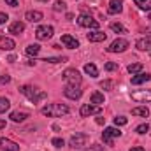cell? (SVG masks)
I'll return each mask as SVG.
<instances>
[{
	"instance_id": "obj_1",
	"label": "cell",
	"mask_w": 151,
	"mask_h": 151,
	"mask_svg": "<svg viewBox=\"0 0 151 151\" xmlns=\"http://www.w3.org/2000/svg\"><path fill=\"white\" fill-rule=\"evenodd\" d=\"M19 91L30 100V102H34V104H37L40 100H44L46 97H47V93L46 91H42V90H39L35 86H28V84H25V86H21L19 88Z\"/></svg>"
},
{
	"instance_id": "obj_2",
	"label": "cell",
	"mask_w": 151,
	"mask_h": 151,
	"mask_svg": "<svg viewBox=\"0 0 151 151\" xmlns=\"http://www.w3.org/2000/svg\"><path fill=\"white\" fill-rule=\"evenodd\" d=\"M69 111L70 109L65 104H49V106H46V107L40 109V113L44 114V116H47V118H60V116L69 114Z\"/></svg>"
},
{
	"instance_id": "obj_3",
	"label": "cell",
	"mask_w": 151,
	"mask_h": 151,
	"mask_svg": "<svg viewBox=\"0 0 151 151\" xmlns=\"http://www.w3.org/2000/svg\"><path fill=\"white\" fill-rule=\"evenodd\" d=\"M62 77H63V81H65L69 86H79L81 81H83L81 74H79L76 69H67V70L62 74Z\"/></svg>"
},
{
	"instance_id": "obj_4",
	"label": "cell",
	"mask_w": 151,
	"mask_h": 151,
	"mask_svg": "<svg viewBox=\"0 0 151 151\" xmlns=\"http://www.w3.org/2000/svg\"><path fill=\"white\" fill-rule=\"evenodd\" d=\"M116 137H121V130L118 127H107L104 132H102V141L107 144V146H113V139Z\"/></svg>"
},
{
	"instance_id": "obj_5",
	"label": "cell",
	"mask_w": 151,
	"mask_h": 151,
	"mask_svg": "<svg viewBox=\"0 0 151 151\" xmlns=\"http://www.w3.org/2000/svg\"><path fill=\"white\" fill-rule=\"evenodd\" d=\"M86 142H88V134H83V132H76L74 135L70 137V141H69V144L74 150H79V148L86 146Z\"/></svg>"
},
{
	"instance_id": "obj_6",
	"label": "cell",
	"mask_w": 151,
	"mask_h": 151,
	"mask_svg": "<svg viewBox=\"0 0 151 151\" xmlns=\"http://www.w3.org/2000/svg\"><path fill=\"white\" fill-rule=\"evenodd\" d=\"M77 25L84 27V28H95V30H99V27H100V23L97 19H93L91 16H88V14H81L77 18Z\"/></svg>"
},
{
	"instance_id": "obj_7",
	"label": "cell",
	"mask_w": 151,
	"mask_h": 151,
	"mask_svg": "<svg viewBox=\"0 0 151 151\" xmlns=\"http://www.w3.org/2000/svg\"><path fill=\"white\" fill-rule=\"evenodd\" d=\"M128 40L127 39H116L113 40L111 44H109V47H107V51L109 53H123V51H127L128 49Z\"/></svg>"
},
{
	"instance_id": "obj_8",
	"label": "cell",
	"mask_w": 151,
	"mask_h": 151,
	"mask_svg": "<svg viewBox=\"0 0 151 151\" xmlns=\"http://www.w3.org/2000/svg\"><path fill=\"white\" fill-rule=\"evenodd\" d=\"M130 97H132V100H135V102L148 104V102H151V90H135V91L130 93Z\"/></svg>"
},
{
	"instance_id": "obj_9",
	"label": "cell",
	"mask_w": 151,
	"mask_h": 151,
	"mask_svg": "<svg viewBox=\"0 0 151 151\" xmlns=\"http://www.w3.org/2000/svg\"><path fill=\"white\" fill-rule=\"evenodd\" d=\"M53 34H55V28L51 25H42V27H39L37 30H35L37 40H47V39L53 37Z\"/></svg>"
},
{
	"instance_id": "obj_10",
	"label": "cell",
	"mask_w": 151,
	"mask_h": 151,
	"mask_svg": "<svg viewBox=\"0 0 151 151\" xmlns=\"http://www.w3.org/2000/svg\"><path fill=\"white\" fill-rule=\"evenodd\" d=\"M79 113H81V116H83V118H88V116H91V114L100 116V113H102V107H100V106H95V104H83Z\"/></svg>"
},
{
	"instance_id": "obj_11",
	"label": "cell",
	"mask_w": 151,
	"mask_h": 151,
	"mask_svg": "<svg viewBox=\"0 0 151 151\" xmlns=\"http://www.w3.org/2000/svg\"><path fill=\"white\" fill-rule=\"evenodd\" d=\"M63 93H65V97L67 99H70V100H77V99H81V95H83V90L79 88V86H65V90H63Z\"/></svg>"
},
{
	"instance_id": "obj_12",
	"label": "cell",
	"mask_w": 151,
	"mask_h": 151,
	"mask_svg": "<svg viewBox=\"0 0 151 151\" xmlns=\"http://www.w3.org/2000/svg\"><path fill=\"white\" fill-rule=\"evenodd\" d=\"M62 44L65 46V47H69V49H77L79 47V40L72 35H69V34H65V35H62Z\"/></svg>"
},
{
	"instance_id": "obj_13",
	"label": "cell",
	"mask_w": 151,
	"mask_h": 151,
	"mask_svg": "<svg viewBox=\"0 0 151 151\" xmlns=\"http://www.w3.org/2000/svg\"><path fill=\"white\" fill-rule=\"evenodd\" d=\"M16 47V42L11 37H5V35H0V49L4 51H12Z\"/></svg>"
},
{
	"instance_id": "obj_14",
	"label": "cell",
	"mask_w": 151,
	"mask_h": 151,
	"mask_svg": "<svg viewBox=\"0 0 151 151\" xmlns=\"http://www.w3.org/2000/svg\"><path fill=\"white\" fill-rule=\"evenodd\" d=\"M0 150L2 151H19V146L16 144V142H12V141H9V139H0Z\"/></svg>"
},
{
	"instance_id": "obj_15",
	"label": "cell",
	"mask_w": 151,
	"mask_h": 151,
	"mask_svg": "<svg viewBox=\"0 0 151 151\" xmlns=\"http://www.w3.org/2000/svg\"><path fill=\"white\" fill-rule=\"evenodd\" d=\"M135 47H137L139 51H151V35L139 39V40L135 42Z\"/></svg>"
},
{
	"instance_id": "obj_16",
	"label": "cell",
	"mask_w": 151,
	"mask_h": 151,
	"mask_svg": "<svg viewBox=\"0 0 151 151\" xmlns=\"http://www.w3.org/2000/svg\"><path fill=\"white\" fill-rule=\"evenodd\" d=\"M121 11H123V0H111L109 2V7H107L109 14H119Z\"/></svg>"
},
{
	"instance_id": "obj_17",
	"label": "cell",
	"mask_w": 151,
	"mask_h": 151,
	"mask_svg": "<svg viewBox=\"0 0 151 151\" xmlns=\"http://www.w3.org/2000/svg\"><path fill=\"white\" fill-rule=\"evenodd\" d=\"M86 37H88L90 42H104V40L107 39V34H104V32H100V30H95V32H90Z\"/></svg>"
},
{
	"instance_id": "obj_18",
	"label": "cell",
	"mask_w": 151,
	"mask_h": 151,
	"mask_svg": "<svg viewBox=\"0 0 151 151\" xmlns=\"http://www.w3.org/2000/svg\"><path fill=\"white\" fill-rule=\"evenodd\" d=\"M42 18H44V14H42L40 11H28V12L25 14V19H28L30 23H39Z\"/></svg>"
},
{
	"instance_id": "obj_19",
	"label": "cell",
	"mask_w": 151,
	"mask_h": 151,
	"mask_svg": "<svg viewBox=\"0 0 151 151\" xmlns=\"http://www.w3.org/2000/svg\"><path fill=\"white\" fill-rule=\"evenodd\" d=\"M9 118H11L14 123H21V121H25V119L28 118V113H25V111H12Z\"/></svg>"
},
{
	"instance_id": "obj_20",
	"label": "cell",
	"mask_w": 151,
	"mask_h": 151,
	"mask_svg": "<svg viewBox=\"0 0 151 151\" xmlns=\"http://www.w3.org/2000/svg\"><path fill=\"white\" fill-rule=\"evenodd\" d=\"M150 79H151V74L141 72V74H137V76L132 77V84H142V83H146V81H150Z\"/></svg>"
},
{
	"instance_id": "obj_21",
	"label": "cell",
	"mask_w": 151,
	"mask_h": 151,
	"mask_svg": "<svg viewBox=\"0 0 151 151\" xmlns=\"http://www.w3.org/2000/svg\"><path fill=\"white\" fill-rule=\"evenodd\" d=\"M104 102H106L104 93H100V91H93V93H91V97H90V104L100 106V104H104Z\"/></svg>"
},
{
	"instance_id": "obj_22",
	"label": "cell",
	"mask_w": 151,
	"mask_h": 151,
	"mask_svg": "<svg viewBox=\"0 0 151 151\" xmlns=\"http://www.w3.org/2000/svg\"><path fill=\"white\" fill-rule=\"evenodd\" d=\"M23 30H25V23H23V21H14V23H11V27H9V32H11V34H16V35L21 34Z\"/></svg>"
},
{
	"instance_id": "obj_23",
	"label": "cell",
	"mask_w": 151,
	"mask_h": 151,
	"mask_svg": "<svg viewBox=\"0 0 151 151\" xmlns=\"http://www.w3.org/2000/svg\"><path fill=\"white\" fill-rule=\"evenodd\" d=\"M84 72L90 76V77H97V76H99V69H97L93 63H86V65H84Z\"/></svg>"
},
{
	"instance_id": "obj_24",
	"label": "cell",
	"mask_w": 151,
	"mask_h": 151,
	"mask_svg": "<svg viewBox=\"0 0 151 151\" xmlns=\"http://www.w3.org/2000/svg\"><path fill=\"white\" fill-rule=\"evenodd\" d=\"M132 114L134 116H141V118H148L150 116V111H148V107H134L132 109Z\"/></svg>"
},
{
	"instance_id": "obj_25",
	"label": "cell",
	"mask_w": 151,
	"mask_h": 151,
	"mask_svg": "<svg viewBox=\"0 0 151 151\" xmlns=\"http://www.w3.org/2000/svg\"><path fill=\"white\" fill-rule=\"evenodd\" d=\"M127 70H128V72H130L132 76L139 74V72L142 70V63H139V62H137V63H130V65L127 67Z\"/></svg>"
},
{
	"instance_id": "obj_26",
	"label": "cell",
	"mask_w": 151,
	"mask_h": 151,
	"mask_svg": "<svg viewBox=\"0 0 151 151\" xmlns=\"http://www.w3.org/2000/svg\"><path fill=\"white\" fill-rule=\"evenodd\" d=\"M27 55H30V56H37L39 51H40V46L39 44H30V46H27Z\"/></svg>"
},
{
	"instance_id": "obj_27",
	"label": "cell",
	"mask_w": 151,
	"mask_h": 151,
	"mask_svg": "<svg viewBox=\"0 0 151 151\" xmlns=\"http://www.w3.org/2000/svg\"><path fill=\"white\" fill-rule=\"evenodd\" d=\"M135 5L139 9H144V11H151V0H134Z\"/></svg>"
},
{
	"instance_id": "obj_28",
	"label": "cell",
	"mask_w": 151,
	"mask_h": 151,
	"mask_svg": "<svg viewBox=\"0 0 151 151\" xmlns=\"http://www.w3.org/2000/svg\"><path fill=\"white\" fill-rule=\"evenodd\" d=\"M9 107H11V102H9L5 97H0V114L5 113V111H9Z\"/></svg>"
},
{
	"instance_id": "obj_29",
	"label": "cell",
	"mask_w": 151,
	"mask_h": 151,
	"mask_svg": "<svg viewBox=\"0 0 151 151\" xmlns=\"http://www.w3.org/2000/svg\"><path fill=\"white\" fill-rule=\"evenodd\" d=\"M53 9H55L56 12H60V11H67V4H65L63 0H56L55 5H53Z\"/></svg>"
},
{
	"instance_id": "obj_30",
	"label": "cell",
	"mask_w": 151,
	"mask_h": 151,
	"mask_svg": "<svg viewBox=\"0 0 151 151\" xmlns=\"http://www.w3.org/2000/svg\"><path fill=\"white\" fill-rule=\"evenodd\" d=\"M67 58L65 56H51V58H44L42 62H46V63H60V62H65Z\"/></svg>"
},
{
	"instance_id": "obj_31",
	"label": "cell",
	"mask_w": 151,
	"mask_h": 151,
	"mask_svg": "<svg viewBox=\"0 0 151 151\" xmlns=\"http://www.w3.org/2000/svg\"><path fill=\"white\" fill-rule=\"evenodd\" d=\"M128 123V118H125V116H116L114 118V125L116 127H123V125H127Z\"/></svg>"
},
{
	"instance_id": "obj_32",
	"label": "cell",
	"mask_w": 151,
	"mask_h": 151,
	"mask_svg": "<svg viewBox=\"0 0 151 151\" xmlns=\"http://www.w3.org/2000/svg\"><path fill=\"white\" fill-rule=\"evenodd\" d=\"M135 132H137L139 135H144L146 132H150V125H148V123H142V125H139V127L135 128Z\"/></svg>"
},
{
	"instance_id": "obj_33",
	"label": "cell",
	"mask_w": 151,
	"mask_h": 151,
	"mask_svg": "<svg viewBox=\"0 0 151 151\" xmlns=\"http://www.w3.org/2000/svg\"><path fill=\"white\" fill-rule=\"evenodd\" d=\"M111 30L113 32H118V34H125V27L119 25V23H111Z\"/></svg>"
},
{
	"instance_id": "obj_34",
	"label": "cell",
	"mask_w": 151,
	"mask_h": 151,
	"mask_svg": "<svg viewBox=\"0 0 151 151\" xmlns=\"http://www.w3.org/2000/svg\"><path fill=\"white\" fill-rule=\"evenodd\" d=\"M51 144H53L55 148H63V144H65V142H63V139H62V137H55V139L51 141Z\"/></svg>"
},
{
	"instance_id": "obj_35",
	"label": "cell",
	"mask_w": 151,
	"mask_h": 151,
	"mask_svg": "<svg viewBox=\"0 0 151 151\" xmlns=\"http://www.w3.org/2000/svg\"><path fill=\"white\" fill-rule=\"evenodd\" d=\"M104 69H106L107 72H113V70H118V63H114V62H107Z\"/></svg>"
},
{
	"instance_id": "obj_36",
	"label": "cell",
	"mask_w": 151,
	"mask_h": 151,
	"mask_svg": "<svg viewBox=\"0 0 151 151\" xmlns=\"http://www.w3.org/2000/svg\"><path fill=\"white\" fill-rule=\"evenodd\" d=\"M100 88L102 90H111L113 88V81H109V79L107 81H100Z\"/></svg>"
},
{
	"instance_id": "obj_37",
	"label": "cell",
	"mask_w": 151,
	"mask_h": 151,
	"mask_svg": "<svg viewBox=\"0 0 151 151\" xmlns=\"http://www.w3.org/2000/svg\"><path fill=\"white\" fill-rule=\"evenodd\" d=\"M104 150V146H100V144H93V146H90V148H84L83 151H102Z\"/></svg>"
},
{
	"instance_id": "obj_38",
	"label": "cell",
	"mask_w": 151,
	"mask_h": 151,
	"mask_svg": "<svg viewBox=\"0 0 151 151\" xmlns=\"http://www.w3.org/2000/svg\"><path fill=\"white\" fill-rule=\"evenodd\" d=\"M7 83H11V76H2L0 77V84H7Z\"/></svg>"
},
{
	"instance_id": "obj_39",
	"label": "cell",
	"mask_w": 151,
	"mask_h": 151,
	"mask_svg": "<svg viewBox=\"0 0 151 151\" xmlns=\"http://www.w3.org/2000/svg\"><path fill=\"white\" fill-rule=\"evenodd\" d=\"M7 19H9V16H7L5 12H0V25H4V23H7Z\"/></svg>"
},
{
	"instance_id": "obj_40",
	"label": "cell",
	"mask_w": 151,
	"mask_h": 151,
	"mask_svg": "<svg viewBox=\"0 0 151 151\" xmlns=\"http://www.w3.org/2000/svg\"><path fill=\"white\" fill-rule=\"evenodd\" d=\"M5 4H7V5H11V7H16V5H19V4H18V0H5Z\"/></svg>"
},
{
	"instance_id": "obj_41",
	"label": "cell",
	"mask_w": 151,
	"mask_h": 151,
	"mask_svg": "<svg viewBox=\"0 0 151 151\" xmlns=\"http://www.w3.org/2000/svg\"><path fill=\"white\" fill-rule=\"evenodd\" d=\"M97 123H99V125H104V123H106V118H97Z\"/></svg>"
},
{
	"instance_id": "obj_42",
	"label": "cell",
	"mask_w": 151,
	"mask_h": 151,
	"mask_svg": "<svg viewBox=\"0 0 151 151\" xmlns=\"http://www.w3.org/2000/svg\"><path fill=\"white\" fill-rule=\"evenodd\" d=\"M5 128V119H0V130Z\"/></svg>"
},
{
	"instance_id": "obj_43",
	"label": "cell",
	"mask_w": 151,
	"mask_h": 151,
	"mask_svg": "<svg viewBox=\"0 0 151 151\" xmlns=\"http://www.w3.org/2000/svg\"><path fill=\"white\" fill-rule=\"evenodd\" d=\"M130 151H144V148H141V146H137V148H132Z\"/></svg>"
},
{
	"instance_id": "obj_44",
	"label": "cell",
	"mask_w": 151,
	"mask_h": 151,
	"mask_svg": "<svg viewBox=\"0 0 151 151\" xmlns=\"http://www.w3.org/2000/svg\"><path fill=\"white\" fill-rule=\"evenodd\" d=\"M39 2H47V0H39Z\"/></svg>"
},
{
	"instance_id": "obj_45",
	"label": "cell",
	"mask_w": 151,
	"mask_h": 151,
	"mask_svg": "<svg viewBox=\"0 0 151 151\" xmlns=\"http://www.w3.org/2000/svg\"><path fill=\"white\" fill-rule=\"evenodd\" d=\"M150 19H151V12H150Z\"/></svg>"
}]
</instances>
